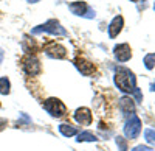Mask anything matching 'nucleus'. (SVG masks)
Masks as SVG:
<instances>
[{
	"label": "nucleus",
	"instance_id": "5",
	"mask_svg": "<svg viewBox=\"0 0 155 151\" xmlns=\"http://www.w3.org/2000/svg\"><path fill=\"white\" fill-rule=\"evenodd\" d=\"M70 11L76 16H81V17H87V19H93L95 17V11L90 8L85 2H73L68 5Z\"/></svg>",
	"mask_w": 155,
	"mask_h": 151
},
{
	"label": "nucleus",
	"instance_id": "23",
	"mask_svg": "<svg viewBox=\"0 0 155 151\" xmlns=\"http://www.w3.org/2000/svg\"><path fill=\"white\" fill-rule=\"evenodd\" d=\"M150 91H152V92H155V83H153V84L150 86Z\"/></svg>",
	"mask_w": 155,
	"mask_h": 151
},
{
	"label": "nucleus",
	"instance_id": "14",
	"mask_svg": "<svg viewBox=\"0 0 155 151\" xmlns=\"http://www.w3.org/2000/svg\"><path fill=\"white\" fill-rule=\"evenodd\" d=\"M78 142H96V136L93 132H90V131H84L81 134H78Z\"/></svg>",
	"mask_w": 155,
	"mask_h": 151
},
{
	"label": "nucleus",
	"instance_id": "10",
	"mask_svg": "<svg viewBox=\"0 0 155 151\" xmlns=\"http://www.w3.org/2000/svg\"><path fill=\"white\" fill-rule=\"evenodd\" d=\"M73 62H74L76 69L79 70L82 75H85V77H90V75H93L95 70H96L92 62H88V61H85V59H82V58H76Z\"/></svg>",
	"mask_w": 155,
	"mask_h": 151
},
{
	"label": "nucleus",
	"instance_id": "18",
	"mask_svg": "<svg viewBox=\"0 0 155 151\" xmlns=\"http://www.w3.org/2000/svg\"><path fill=\"white\" fill-rule=\"evenodd\" d=\"M116 145H118L120 151H127V142L124 137H116Z\"/></svg>",
	"mask_w": 155,
	"mask_h": 151
},
{
	"label": "nucleus",
	"instance_id": "22",
	"mask_svg": "<svg viewBox=\"0 0 155 151\" xmlns=\"http://www.w3.org/2000/svg\"><path fill=\"white\" fill-rule=\"evenodd\" d=\"M27 2H28V3H37L39 0H27Z\"/></svg>",
	"mask_w": 155,
	"mask_h": 151
},
{
	"label": "nucleus",
	"instance_id": "7",
	"mask_svg": "<svg viewBox=\"0 0 155 151\" xmlns=\"http://www.w3.org/2000/svg\"><path fill=\"white\" fill-rule=\"evenodd\" d=\"M44 52L47 53V56L53 58V59H62L67 56V48L61 44H56V42H48L44 47Z\"/></svg>",
	"mask_w": 155,
	"mask_h": 151
},
{
	"label": "nucleus",
	"instance_id": "25",
	"mask_svg": "<svg viewBox=\"0 0 155 151\" xmlns=\"http://www.w3.org/2000/svg\"><path fill=\"white\" fill-rule=\"evenodd\" d=\"M153 9H155V3H153Z\"/></svg>",
	"mask_w": 155,
	"mask_h": 151
},
{
	"label": "nucleus",
	"instance_id": "8",
	"mask_svg": "<svg viewBox=\"0 0 155 151\" xmlns=\"http://www.w3.org/2000/svg\"><path fill=\"white\" fill-rule=\"evenodd\" d=\"M74 120L82 125V126H88L90 123H92L93 117H92V111L88 108H79L74 111Z\"/></svg>",
	"mask_w": 155,
	"mask_h": 151
},
{
	"label": "nucleus",
	"instance_id": "2",
	"mask_svg": "<svg viewBox=\"0 0 155 151\" xmlns=\"http://www.w3.org/2000/svg\"><path fill=\"white\" fill-rule=\"evenodd\" d=\"M33 34H39V33H50V34H53V36H68L67 30L62 27V25L56 20V19H50L47 20L45 23L42 25H39V27L33 28L31 31Z\"/></svg>",
	"mask_w": 155,
	"mask_h": 151
},
{
	"label": "nucleus",
	"instance_id": "16",
	"mask_svg": "<svg viewBox=\"0 0 155 151\" xmlns=\"http://www.w3.org/2000/svg\"><path fill=\"white\" fill-rule=\"evenodd\" d=\"M144 66L147 70H152L155 67V53H149L144 56Z\"/></svg>",
	"mask_w": 155,
	"mask_h": 151
},
{
	"label": "nucleus",
	"instance_id": "13",
	"mask_svg": "<svg viewBox=\"0 0 155 151\" xmlns=\"http://www.w3.org/2000/svg\"><path fill=\"white\" fill-rule=\"evenodd\" d=\"M59 132L62 136H65V137H71L74 134H78V129L74 126H71V125H67V123H62L59 125Z\"/></svg>",
	"mask_w": 155,
	"mask_h": 151
},
{
	"label": "nucleus",
	"instance_id": "1",
	"mask_svg": "<svg viewBox=\"0 0 155 151\" xmlns=\"http://www.w3.org/2000/svg\"><path fill=\"white\" fill-rule=\"evenodd\" d=\"M115 84L118 86L120 91L126 94H135L137 101H141V94L137 87V78L129 69L118 67L115 70Z\"/></svg>",
	"mask_w": 155,
	"mask_h": 151
},
{
	"label": "nucleus",
	"instance_id": "19",
	"mask_svg": "<svg viewBox=\"0 0 155 151\" xmlns=\"http://www.w3.org/2000/svg\"><path fill=\"white\" fill-rule=\"evenodd\" d=\"M132 151H153V149L149 148V146H144V145H138V146H135Z\"/></svg>",
	"mask_w": 155,
	"mask_h": 151
},
{
	"label": "nucleus",
	"instance_id": "4",
	"mask_svg": "<svg viewBox=\"0 0 155 151\" xmlns=\"http://www.w3.org/2000/svg\"><path fill=\"white\" fill-rule=\"evenodd\" d=\"M140 132H141V120L138 118V115L132 114L124 126V134L127 139H137Z\"/></svg>",
	"mask_w": 155,
	"mask_h": 151
},
{
	"label": "nucleus",
	"instance_id": "15",
	"mask_svg": "<svg viewBox=\"0 0 155 151\" xmlns=\"http://www.w3.org/2000/svg\"><path fill=\"white\" fill-rule=\"evenodd\" d=\"M9 91H11V83H9V80L5 78V77L0 78V94H2V95H8Z\"/></svg>",
	"mask_w": 155,
	"mask_h": 151
},
{
	"label": "nucleus",
	"instance_id": "9",
	"mask_svg": "<svg viewBox=\"0 0 155 151\" xmlns=\"http://www.w3.org/2000/svg\"><path fill=\"white\" fill-rule=\"evenodd\" d=\"M113 52H115V56L116 59H118L120 62H126L132 58V50L130 47H129V44H120V45H116L113 48Z\"/></svg>",
	"mask_w": 155,
	"mask_h": 151
},
{
	"label": "nucleus",
	"instance_id": "3",
	"mask_svg": "<svg viewBox=\"0 0 155 151\" xmlns=\"http://www.w3.org/2000/svg\"><path fill=\"white\" fill-rule=\"evenodd\" d=\"M44 109L48 112V114L51 117H62V115H65V112H67V108L65 105H64L59 98H48L44 101Z\"/></svg>",
	"mask_w": 155,
	"mask_h": 151
},
{
	"label": "nucleus",
	"instance_id": "21",
	"mask_svg": "<svg viewBox=\"0 0 155 151\" xmlns=\"http://www.w3.org/2000/svg\"><path fill=\"white\" fill-rule=\"evenodd\" d=\"M2 59H3V50L0 48V62H2Z\"/></svg>",
	"mask_w": 155,
	"mask_h": 151
},
{
	"label": "nucleus",
	"instance_id": "17",
	"mask_svg": "<svg viewBox=\"0 0 155 151\" xmlns=\"http://www.w3.org/2000/svg\"><path fill=\"white\" fill-rule=\"evenodd\" d=\"M144 139L147 140V143L155 146V129H146L144 131Z\"/></svg>",
	"mask_w": 155,
	"mask_h": 151
},
{
	"label": "nucleus",
	"instance_id": "11",
	"mask_svg": "<svg viewBox=\"0 0 155 151\" xmlns=\"http://www.w3.org/2000/svg\"><path fill=\"white\" fill-rule=\"evenodd\" d=\"M120 109L123 112V115H126V117L135 114V103H134V100L130 97L120 98Z\"/></svg>",
	"mask_w": 155,
	"mask_h": 151
},
{
	"label": "nucleus",
	"instance_id": "6",
	"mask_svg": "<svg viewBox=\"0 0 155 151\" xmlns=\"http://www.w3.org/2000/svg\"><path fill=\"white\" fill-rule=\"evenodd\" d=\"M22 67H23L25 73H27V75H31V77H33V75H39V73H41V70H42L39 59H37L36 56H31V55H28V56L23 58Z\"/></svg>",
	"mask_w": 155,
	"mask_h": 151
},
{
	"label": "nucleus",
	"instance_id": "12",
	"mask_svg": "<svg viewBox=\"0 0 155 151\" xmlns=\"http://www.w3.org/2000/svg\"><path fill=\"white\" fill-rule=\"evenodd\" d=\"M123 25H124V19L121 16L113 17V20L109 25V37H112V39H113V37L118 36L121 33V30H123Z\"/></svg>",
	"mask_w": 155,
	"mask_h": 151
},
{
	"label": "nucleus",
	"instance_id": "24",
	"mask_svg": "<svg viewBox=\"0 0 155 151\" xmlns=\"http://www.w3.org/2000/svg\"><path fill=\"white\" fill-rule=\"evenodd\" d=\"M130 2H138V0H130Z\"/></svg>",
	"mask_w": 155,
	"mask_h": 151
},
{
	"label": "nucleus",
	"instance_id": "26",
	"mask_svg": "<svg viewBox=\"0 0 155 151\" xmlns=\"http://www.w3.org/2000/svg\"><path fill=\"white\" fill-rule=\"evenodd\" d=\"M0 108H2V105H0Z\"/></svg>",
	"mask_w": 155,
	"mask_h": 151
},
{
	"label": "nucleus",
	"instance_id": "20",
	"mask_svg": "<svg viewBox=\"0 0 155 151\" xmlns=\"http://www.w3.org/2000/svg\"><path fill=\"white\" fill-rule=\"evenodd\" d=\"M6 118H2V117H0V131H3L5 129V126H6Z\"/></svg>",
	"mask_w": 155,
	"mask_h": 151
}]
</instances>
